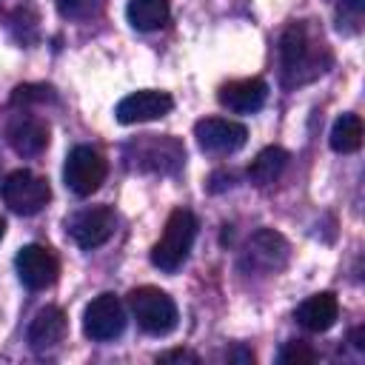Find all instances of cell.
I'll return each mask as SVG.
<instances>
[{
	"label": "cell",
	"mask_w": 365,
	"mask_h": 365,
	"mask_svg": "<svg viewBox=\"0 0 365 365\" xmlns=\"http://www.w3.org/2000/svg\"><path fill=\"white\" fill-rule=\"evenodd\" d=\"M334 63L331 46L314 20L291 23L279 37V80L285 88H299L322 77Z\"/></svg>",
	"instance_id": "cell-1"
},
{
	"label": "cell",
	"mask_w": 365,
	"mask_h": 365,
	"mask_svg": "<svg viewBox=\"0 0 365 365\" xmlns=\"http://www.w3.org/2000/svg\"><path fill=\"white\" fill-rule=\"evenodd\" d=\"M194 237H197V217L188 208L171 211L160 240L151 248V262L165 274L177 271L185 262V257H188V251L194 245Z\"/></svg>",
	"instance_id": "cell-2"
},
{
	"label": "cell",
	"mask_w": 365,
	"mask_h": 365,
	"mask_svg": "<svg viewBox=\"0 0 365 365\" xmlns=\"http://www.w3.org/2000/svg\"><path fill=\"white\" fill-rule=\"evenodd\" d=\"M128 308H131V317L137 319V325L151 334V336H165L177 328V305L174 299L160 291V288H151V285H143V288H134L128 294Z\"/></svg>",
	"instance_id": "cell-3"
},
{
	"label": "cell",
	"mask_w": 365,
	"mask_h": 365,
	"mask_svg": "<svg viewBox=\"0 0 365 365\" xmlns=\"http://www.w3.org/2000/svg\"><path fill=\"white\" fill-rule=\"evenodd\" d=\"M3 202L14 211V214H23V217H31L37 211L46 208V202L51 200V188L43 177L26 171V168H17L11 171L6 180H3Z\"/></svg>",
	"instance_id": "cell-4"
},
{
	"label": "cell",
	"mask_w": 365,
	"mask_h": 365,
	"mask_svg": "<svg viewBox=\"0 0 365 365\" xmlns=\"http://www.w3.org/2000/svg\"><path fill=\"white\" fill-rule=\"evenodd\" d=\"M63 180L71 194L91 197L106 180V160L91 145H74L63 165Z\"/></svg>",
	"instance_id": "cell-5"
},
{
	"label": "cell",
	"mask_w": 365,
	"mask_h": 365,
	"mask_svg": "<svg viewBox=\"0 0 365 365\" xmlns=\"http://www.w3.org/2000/svg\"><path fill=\"white\" fill-rule=\"evenodd\" d=\"M125 331V308L120 297L114 294H100L94 297L86 311H83V334L94 342H108L117 339Z\"/></svg>",
	"instance_id": "cell-6"
},
{
	"label": "cell",
	"mask_w": 365,
	"mask_h": 365,
	"mask_svg": "<svg viewBox=\"0 0 365 365\" xmlns=\"http://www.w3.org/2000/svg\"><path fill=\"white\" fill-rule=\"evenodd\" d=\"M114 228H117V217L108 205H88V208L77 211L74 217H68V222H66L68 237L83 251H91V248H100L103 242H108Z\"/></svg>",
	"instance_id": "cell-7"
},
{
	"label": "cell",
	"mask_w": 365,
	"mask_h": 365,
	"mask_svg": "<svg viewBox=\"0 0 365 365\" xmlns=\"http://www.w3.org/2000/svg\"><path fill=\"white\" fill-rule=\"evenodd\" d=\"M134 160L140 171H157V174H174L185 163V148L177 137H157L148 134L145 140L134 143Z\"/></svg>",
	"instance_id": "cell-8"
},
{
	"label": "cell",
	"mask_w": 365,
	"mask_h": 365,
	"mask_svg": "<svg viewBox=\"0 0 365 365\" xmlns=\"http://www.w3.org/2000/svg\"><path fill=\"white\" fill-rule=\"evenodd\" d=\"M197 145L208 154H234L245 145L248 128L237 120H222V117H205L194 125Z\"/></svg>",
	"instance_id": "cell-9"
},
{
	"label": "cell",
	"mask_w": 365,
	"mask_h": 365,
	"mask_svg": "<svg viewBox=\"0 0 365 365\" xmlns=\"http://www.w3.org/2000/svg\"><path fill=\"white\" fill-rule=\"evenodd\" d=\"M285 259H288V242L271 228L251 234L242 251V265L257 274H274L285 265Z\"/></svg>",
	"instance_id": "cell-10"
},
{
	"label": "cell",
	"mask_w": 365,
	"mask_h": 365,
	"mask_svg": "<svg viewBox=\"0 0 365 365\" xmlns=\"http://www.w3.org/2000/svg\"><path fill=\"white\" fill-rule=\"evenodd\" d=\"M14 265H17V277L31 291H43V288L54 285V279L60 274L57 257L46 245H37V242L23 245L17 251V257H14Z\"/></svg>",
	"instance_id": "cell-11"
},
{
	"label": "cell",
	"mask_w": 365,
	"mask_h": 365,
	"mask_svg": "<svg viewBox=\"0 0 365 365\" xmlns=\"http://www.w3.org/2000/svg\"><path fill=\"white\" fill-rule=\"evenodd\" d=\"M174 100L171 94L165 91H154V88H143V91H134L128 97H123L114 108V117L117 123L123 125H134V123H148V120H160L171 111Z\"/></svg>",
	"instance_id": "cell-12"
},
{
	"label": "cell",
	"mask_w": 365,
	"mask_h": 365,
	"mask_svg": "<svg viewBox=\"0 0 365 365\" xmlns=\"http://www.w3.org/2000/svg\"><path fill=\"white\" fill-rule=\"evenodd\" d=\"M220 106H225L228 111L237 114H251L259 111L268 100V83L259 77H245V80H231L225 86H220L217 91Z\"/></svg>",
	"instance_id": "cell-13"
},
{
	"label": "cell",
	"mask_w": 365,
	"mask_h": 365,
	"mask_svg": "<svg viewBox=\"0 0 365 365\" xmlns=\"http://www.w3.org/2000/svg\"><path fill=\"white\" fill-rule=\"evenodd\" d=\"M6 140L20 157H37L48 145V125L34 114H17L6 128Z\"/></svg>",
	"instance_id": "cell-14"
},
{
	"label": "cell",
	"mask_w": 365,
	"mask_h": 365,
	"mask_svg": "<svg viewBox=\"0 0 365 365\" xmlns=\"http://www.w3.org/2000/svg\"><path fill=\"white\" fill-rule=\"evenodd\" d=\"M66 328H68V319L63 314V308L57 305H46L34 314L31 325H29V345L34 351H51L63 342L66 336Z\"/></svg>",
	"instance_id": "cell-15"
},
{
	"label": "cell",
	"mask_w": 365,
	"mask_h": 365,
	"mask_svg": "<svg viewBox=\"0 0 365 365\" xmlns=\"http://www.w3.org/2000/svg\"><path fill=\"white\" fill-rule=\"evenodd\" d=\"M294 317H297V322H299L305 331L319 334V331H328V328L336 322V317H339V302H336V297H334L331 291H319V294H311L308 299H302Z\"/></svg>",
	"instance_id": "cell-16"
},
{
	"label": "cell",
	"mask_w": 365,
	"mask_h": 365,
	"mask_svg": "<svg viewBox=\"0 0 365 365\" xmlns=\"http://www.w3.org/2000/svg\"><path fill=\"white\" fill-rule=\"evenodd\" d=\"M285 165H288V151L279 148V145H268V148H262L251 160V165H248V182L257 185V188H265V185H271V182L279 180V174L285 171Z\"/></svg>",
	"instance_id": "cell-17"
},
{
	"label": "cell",
	"mask_w": 365,
	"mask_h": 365,
	"mask_svg": "<svg viewBox=\"0 0 365 365\" xmlns=\"http://www.w3.org/2000/svg\"><path fill=\"white\" fill-rule=\"evenodd\" d=\"M171 11L168 0H128L125 6V17L131 23V29L137 31H154L160 26H165Z\"/></svg>",
	"instance_id": "cell-18"
},
{
	"label": "cell",
	"mask_w": 365,
	"mask_h": 365,
	"mask_svg": "<svg viewBox=\"0 0 365 365\" xmlns=\"http://www.w3.org/2000/svg\"><path fill=\"white\" fill-rule=\"evenodd\" d=\"M331 148L339 154H354L362 145V120L356 114H342L336 117L334 128H331Z\"/></svg>",
	"instance_id": "cell-19"
},
{
	"label": "cell",
	"mask_w": 365,
	"mask_h": 365,
	"mask_svg": "<svg viewBox=\"0 0 365 365\" xmlns=\"http://www.w3.org/2000/svg\"><path fill=\"white\" fill-rule=\"evenodd\" d=\"M365 0H336V26L345 34H356L362 29Z\"/></svg>",
	"instance_id": "cell-20"
},
{
	"label": "cell",
	"mask_w": 365,
	"mask_h": 365,
	"mask_svg": "<svg viewBox=\"0 0 365 365\" xmlns=\"http://www.w3.org/2000/svg\"><path fill=\"white\" fill-rule=\"evenodd\" d=\"M106 0H54L60 17L66 20H88L94 14H100Z\"/></svg>",
	"instance_id": "cell-21"
},
{
	"label": "cell",
	"mask_w": 365,
	"mask_h": 365,
	"mask_svg": "<svg viewBox=\"0 0 365 365\" xmlns=\"http://www.w3.org/2000/svg\"><path fill=\"white\" fill-rule=\"evenodd\" d=\"M314 359H317V351H314L311 345L299 342V339L285 342V345L279 348V354H277V362H279V365H311Z\"/></svg>",
	"instance_id": "cell-22"
},
{
	"label": "cell",
	"mask_w": 365,
	"mask_h": 365,
	"mask_svg": "<svg viewBox=\"0 0 365 365\" xmlns=\"http://www.w3.org/2000/svg\"><path fill=\"white\" fill-rule=\"evenodd\" d=\"M51 88L48 86H17L14 94H11V103L14 106H31V103H46L51 100Z\"/></svg>",
	"instance_id": "cell-23"
},
{
	"label": "cell",
	"mask_w": 365,
	"mask_h": 365,
	"mask_svg": "<svg viewBox=\"0 0 365 365\" xmlns=\"http://www.w3.org/2000/svg\"><path fill=\"white\" fill-rule=\"evenodd\" d=\"M157 362H191V365H197V362H200V356H197V354H191V351H185V348H174V351L160 354V356H157Z\"/></svg>",
	"instance_id": "cell-24"
},
{
	"label": "cell",
	"mask_w": 365,
	"mask_h": 365,
	"mask_svg": "<svg viewBox=\"0 0 365 365\" xmlns=\"http://www.w3.org/2000/svg\"><path fill=\"white\" fill-rule=\"evenodd\" d=\"M228 359H240V362H254V354H251V351H242V348H237L234 354H228Z\"/></svg>",
	"instance_id": "cell-25"
},
{
	"label": "cell",
	"mask_w": 365,
	"mask_h": 365,
	"mask_svg": "<svg viewBox=\"0 0 365 365\" xmlns=\"http://www.w3.org/2000/svg\"><path fill=\"white\" fill-rule=\"evenodd\" d=\"M351 339H354V345H356V348H359V351H362V348H365V331H362V328H356V331H354V336H351Z\"/></svg>",
	"instance_id": "cell-26"
},
{
	"label": "cell",
	"mask_w": 365,
	"mask_h": 365,
	"mask_svg": "<svg viewBox=\"0 0 365 365\" xmlns=\"http://www.w3.org/2000/svg\"><path fill=\"white\" fill-rule=\"evenodd\" d=\"M3 234H6V222L0 220V240H3Z\"/></svg>",
	"instance_id": "cell-27"
}]
</instances>
